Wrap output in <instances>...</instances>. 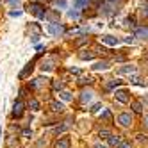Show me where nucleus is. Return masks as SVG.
I'll return each mask as SVG.
<instances>
[{
	"label": "nucleus",
	"mask_w": 148,
	"mask_h": 148,
	"mask_svg": "<svg viewBox=\"0 0 148 148\" xmlns=\"http://www.w3.org/2000/svg\"><path fill=\"white\" fill-rule=\"evenodd\" d=\"M29 11L32 13V14H36L38 18H45V16H47V9H45V5L36 4V2H32V4L29 5Z\"/></svg>",
	"instance_id": "1"
},
{
	"label": "nucleus",
	"mask_w": 148,
	"mask_h": 148,
	"mask_svg": "<svg viewBox=\"0 0 148 148\" xmlns=\"http://www.w3.org/2000/svg\"><path fill=\"white\" fill-rule=\"evenodd\" d=\"M48 32L52 36H61V34H64V27H62L59 22H50L48 23Z\"/></svg>",
	"instance_id": "2"
},
{
	"label": "nucleus",
	"mask_w": 148,
	"mask_h": 148,
	"mask_svg": "<svg viewBox=\"0 0 148 148\" xmlns=\"http://www.w3.org/2000/svg\"><path fill=\"white\" fill-rule=\"evenodd\" d=\"M118 123H120L121 127H129V125L132 123V116H130L129 112H121V114L118 116Z\"/></svg>",
	"instance_id": "3"
},
{
	"label": "nucleus",
	"mask_w": 148,
	"mask_h": 148,
	"mask_svg": "<svg viewBox=\"0 0 148 148\" xmlns=\"http://www.w3.org/2000/svg\"><path fill=\"white\" fill-rule=\"evenodd\" d=\"M23 114V103L22 102H14V105H13V116L14 118H20V116Z\"/></svg>",
	"instance_id": "4"
},
{
	"label": "nucleus",
	"mask_w": 148,
	"mask_h": 148,
	"mask_svg": "<svg viewBox=\"0 0 148 148\" xmlns=\"http://www.w3.org/2000/svg\"><path fill=\"white\" fill-rule=\"evenodd\" d=\"M102 41H103V43H107V45H111V47H116V45L120 43L118 38H114V36H102Z\"/></svg>",
	"instance_id": "5"
},
{
	"label": "nucleus",
	"mask_w": 148,
	"mask_h": 148,
	"mask_svg": "<svg viewBox=\"0 0 148 148\" xmlns=\"http://www.w3.org/2000/svg\"><path fill=\"white\" fill-rule=\"evenodd\" d=\"M71 141H70V137H61V139L56 143V148H70Z\"/></svg>",
	"instance_id": "6"
},
{
	"label": "nucleus",
	"mask_w": 148,
	"mask_h": 148,
	"mask_svg": "<svg viewBox=\"0 0 148 148\" xmlns=\"http://www.w3.org/2000/svg\"><path fill=\"white\" fill-rule=\"evenodd\" d=\"M114 95H116V98H118L120 102H123V103H127V102L130 100V97H129V93H127V91H116Z\"/></svg>",
	"instance_id": "7"
},
{
	"label": "nucleus",
	"mask_w": 148,
	"mask_h": 148,
	"mask_svg": "<svg viewBox=\"0 0 148 148\" xmlns=\"http://www.w3.org/2000/svg\"><path fill=\"white\" fill-rule=\"evenodd\" d=\"M50 109L54 112H62L64 111V105H62L61 102H50Z\"/></svg>",
	"instance_id": "8"
},
{
	"label": "nucleus",
	"mask_w": 148,
	"mask_h": 148,
	"mask_svg": "<svg viewBox=\"0 0 148 148\" xmlns=\"http://www.w3.org/2000/svg\"><path fill=\"white\" fill-rule=\"evenodd\" d=\"M120 143H121V137L120 136H109V145L111 146H120Z\"/></svg>",
	"instance_id": "9"
},
{
	"label": "nucleus",
	"mask_w": 148,
	"mask_h": 148,
	"mask_svg": "<svg viewBox=\"0 0 148 148\" xmlns=\"http://www.w3.org/2000/svg\"><path fill=\"white\" fill-rule=\"evenodd\" d=\"M136 38H143V39H148V29H137L136 30V34H134Z\"/></svg>",
	"instance_id": "10"
},
{
	"label": "nucleus",
	"mask_w": 148,
	"mask_h": 148,
	"mask_svg": "<svg viewBox=\"0 0 148 148\" xmlns=\"http://www.w3.org/2000/svg\"><path fill=\"white\" fill-rule=\"evenodd\" d=\"M109 68V62L107 61H102V62H97V64L93 66V70H97V71H102V70H107Z\"/></svg>",
	"instance_id": "11"
},
{
	"label": "nucleus",
	"mask_w": 148,
	"mask_h": 148,
	"mask_svg": "<svg viewBox=\"0 0 148 148\" xmlns=\"http://www.w3.org/2000/svg\"><path fill=\"white\" fill-rule=\"evenodd\" d=\"M80 100H82L84 103L91 102V100H93V93H91V91H82V97H80Z\"/></svg>",
	"instance_id": "12"
},
{
	"label": "nucleus",
	"mask_w": 148,
	"mask_h": 148,
	"mask_svg": "<svg viewBox=\"0 0 148 148\" xmlns=\"http://www.w3.org/2000/svg\"><path fill=\"white\" fill-rule=\"evenodd\" d=\"M70 125H71V121L68 120V121H64V125H61V127H56V129H54V132H56V134H62V132H64V130L68 129Z\"/></svg>",
	"instance_id": "13"
},
{
	"label": "nucleus",
	"mask_w": 148,
	"mask_h": 148,
	"mask_svg": "<svg viewBox=\"0 0 148 148\" xmlns=\"http://www.w3.org/2000/svg\"><path fill=\"white\" fill-rule=\"evenodd\" d=\"M118 73H136V66H132V64H127V66L120 68V70H118Z\"/></svg>",
	"instance_id": "14"
},
{
	"label": "nucleus",
	"mask_w": 148,
	"mask_h": 148,
	"mask_svg": "<svg viewBox=\"0 0 148 148\" xmlns=\"http://www.w3.org/2000/svg\"><path fill=\"white\" fill-rule=\"evenodd\" d=\"M59 97H61L62 100H64V102H70V100L73 98V97H71V93H70V91H61V93H59Z\"/></svg>",
	"instance_id": "15"
},
{
	"label": "nucleus",
	"mask_w": 148,
	"mask_h": 148,
	"mask_svg": "<svg viewBox=\"0 0 148 148\" xmlns=\"http://www.w3.org/2000/svg\"><path fill=\"white\" fill-rule=\"evenodd\" d=\"M132 111H134V112H143L141 102H132Z\"/></svg>",
	"instance_id": "16"
},
{
	"label": "nucleus",
	"mask_w": 148,
	"mask_h": 148,
	"mask_svg": "<svg viewBox=\"0 0 148 148\" xmlns=\"http://www.w3.org/2000/svg\"><path fill=\"white\" fill-rule=\"evenodd\" d=\"M95 57V52H88V54H86V52H82V54H80V59H84V61H89V59H93Z\"/></svg>",
	"instance_id": "17"
},
{
	"label": "nucleus",
	"mask_w": 148,
	"mask_h": 148,
	"mask_svg": "<svg viewBox=\"0 0 148 148\" xmlns=\"http://www.w3.org/2000/svg\"><path fill=\"white\" fill-rule=\"evenodd\" d=\"M29 105H30V109H32V111H39V102H38V100L32 98V100L29 102Z\"/></svg>",
	"instance_id": "18"
},
{
	"label": "nucleus",
	"mask_w": 148,
	"mask_h": 148,
	"mask_svg": "<svg viewBox=\"0 0 148 148\" xmlns=\"http://www.w3.org/2000/svg\"><path fill=\"white\" fill-rule=\"evenodd\" d=\"M89 0H73V4H75V7H84V5H88Z\"/></svg>",
	"instance_id": "19"
},
{
	"label": "nucleus",
	"mask_w": 148,
	"mask_h": 148,
	"mask_svg": "<svg viewBox=\"0 0 148 148\" xmlns=\"http://www.w3.org/2000/svg\"><path fill=\"white\" fill-rule=\"evenodd\" d=\"M102 118H103V120H107V121H111V120H112V116H111V111H109V109H105V111L102 112Z\"/></svg>",
	"instance_id": "20"
},
{
	"label": "nucleus",
	"mask_w": 148,
	"mask_h": 148,
	"mask_svg": "<svg viewBox=\"0 0 148 148\" xmlns=\"http://www.w3.org/2000/svg\"><path fill=\"white\" fill-rule=\"evenodd\" d=\"M41 68H43V71H45V70L48 71V70H52V68H54V62H52V61H48V62H43V66H41Z\"/></svg>",
	"instance_id": "21"
},
{
	"label": "nucleus",
	"mask_w": 148,
	"mask_h": 148,
	"mask_svg": "<svg viewBox=\"0 0 148 148\" xmlns=\"http://www.w3.org/2000/svg\"><path fill=\"white\" fill-rule=\"evenodd\" d=\"M68 16H70L71 20H79V16H80V14H79V11H70V13H68Z\"/></svg>",
	"instance_id": "22"
},
{
	"label": "nucleus",
	"mask_w": 148,
	"mask_h": 148,
	"mask_svg": "<svg viewBox=\"0 0 148 148\" xmlns=\"http://www.w3.org/2000/svg\"><path fill=\"white\" fill-rule=\"evenodd\" d=\"M120 84H121V80H112V82H109V84H107V88H109V89H112V88H116V86H120Z\"/></svg>",
	"instance_id": "23"
},
{
	"label": "nucleus",
	"mask_w": 148,
	"mask_h": 148,
	"mask_svg": "<svg viewBox=\"0 0 148 148\" xmlns=\"http://www.w3.org/2000/svg\"><path fill=\"white\" fill-rule=\"evenodd\" d=\"M56 5L61 7V9H64L66 7V0H56Z\"/></svg>",
	"instance_id": "24"
},
{
	"label": "nucleus",
	"mask_w": 148,
	"mask_h": 148,
	"mask_svg": "<svg viewBox=\"0 0 148 148\" xmlns=\"http://www.w3.org/2000/svg\"><path fill=\"white\" fill-rule=\"evenodd\" d=\"M91 82H93L91 77H82V79H80V84H82V86H84V84H91Z\"/></svg>",
	"instance_id": "25"
},
{
	"label": "nucleus",
	"mask_w": 148,
	"mask_h": 148,
	"mask_svg": "<svg viewBox=\"0 0 148 148\" xmlns=\"http://www.w3.org/2000/svg\"><path fill=\"white\" fill-rule=\"evenodd\" d=\"M132 82L136 84V86H145V82H143L139 77H134V79H132Z\"/></svg>",
	"instance_id": "26"
},
{
	"label": "nucleus",
	"mask_w": 148,
	"mask_h": 148,
	"mask_svg": "<svg viewBox=\"0 0 148 148\" xmlns=\"http://www.w3.org/2000/svg\"><path fill=\"white\" fill-rule=\"evenodd\" d=\"M109 136H111V132H109V130H105V129H103V130H100V137H109Z\"/></svg>",
	"instance_id": "27"
},
{
	"label": "nucleus",
	"mask_w": 148,
	"mask_h": 148,
	"mask_svg": "<svg viewBox=\"0 0 148 148\" xmlns=\"http://www.w3.org/2000/svg\"><path fill=\"white\" fill-rule=\"evenodd\" d=\"M100 107H102V103H95V105H93V109H91V111H93V112H97V111H98Z\"/></svg>",
	"instance_id": "28"
},
{
	"label": "nucleus",
	"mask_w": 148,
	"mask_h": 148,
	"mask_svg": "<svg viewBox=\"0 0 148 148\" xmlns=\"http://www.w3.org/2000/svg\"><path fill=\"white\" fill-rule=\"evenodd\" d=\"M118 148H130V143H120Z\"/></svg>",
	"instance_id": "29"
},
{
	"label": "nucleus",
	"mask_w": 148,
	"mask_h": 148,
	"mask_svg": "<svg viewBox=\"0 0 148 148\" xmlns=\"http://www.w3.org/2000/svg\"><path fill=\"white\" fill-rule=\"evenodd\" d=\"M125 43H130V45H132V43H134V38H132V36H129V38H125Z\"/></svg>",
	"instance_id": "30"
},
{
	"label": "nucleus",
	"mask_w": 148,
	"mask_h": 148,
	"mask_svg": "<svg viewBox=\"0 0 148 148\" xmlns=\"http://www.w3.org/2000/svg\"><path fill=\"white\" fill-rule=\"evenodd\" d=\"M54 88H56V89H61V88H62V82H54Z\"/></svg>",
	"instance_id": "31"
},
{
	"label": "nucleus",
	"mask_w": 148,
	"mask_h": 148,
	"mask_svg": "<svg viewBox=\"0 0 148 148\" xmlns=\"http://www.w3.org/2000/svg\"><path fill=\"white\" fill-rule=\"evenodd\" d=\"M141 13H143V14H145V16H148V5H145V7H143V9H141Z\"/></svg>",
	"instance_id": "32"
},
{
	"label": "nucleus",
	"mask_w": 148,
	"mask_h": 148,
	"mask_svg": "<svg viewBox=\"0 0 148 148\" xmlns=\"http://www.w3.org/2000/svg\"><path fill=\"white\" fill-rule=\"evenodd\" d=\"M22 14V11H11V16H20Z\"/></svg>",
	"instance_id": "33"
},
{
	"label": "nucleus",
	"mask_w": 148,
	"mask_h": 148,
	"mask_svg": "<svg viewBox=\"0 0 148 148\" xmlns=\"http://www.w3.org/2000/svg\"><path fill=\"white\" fill-rule=\"evenodd\" d=\"M23 134H25V136H30V134H32V130H30V129H25Z\"/></svg>",
	"instance_id": "34"
},
{
	"label": "nucleus",
	"mask_w": 148,
	"mask_h": 148,
	"mask_svg": "<svg viewBox=\"0 0 148 148\" xmlns=\"http://www.w3.org/2000/svg\"><path fill=\"white\" fill-rule=\"evenodd\" d=\"M143 123L148 127V114H145V118H143Z\"/></svg>",
	"instance_id": "35"
},
{
	"label": "nucleus",
	"mask_w": 148,
	"mask_h": 148,
	"mask_svg": "<svg viewBox=\"0 0 148 148\" xmlns=\"http://www.w3.org/2000/svg\"><path fill=\"white\" fill-rule=\"evenodd\" d=\"M95 148H105L103 145H95Z\"/></svg>",
	"instance_id": "36"
}]
</instances>
